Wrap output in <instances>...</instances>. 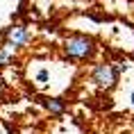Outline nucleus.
Returning a JSON list of instances; mask_svg holds the SVG:
<instances>
[{
	"label": "nucleus",
	"mask_w": 134,
	"mask_h": 134,
	"mask_svg": "<svg viewBox=\"0 0 134 134\" xmlns=\"http://www.w3.org/2000/svg\"><path fill=\"white\" fill-rule=\"evenodd\" d=\"M64 50H66V55L71 57V59H89V57L93 55L96 46H93V39L75 34V36H68V39H66Z\"/></svg>",
	"instance_id": "1"
},
{
	"label": "nucleus",
	"mask_w": 134,
	"mask_h": 134,
	"mask_svg": "<svg viewBox=\"0 0 134 134\" xmlns=\"http://www.w3.org/2000/svg\"><path fill=\"white\" fill-rule=\"evenodd\" d=\"M125 66H111V64H98L96 68L91 71V82L100 89H111L116 84V80H118L120 71H123Z\"/></svg>",
	"instance_id": "2"
},
{
	"label": "nucleus",
	"mask_w": 134,
	"mask_h": 134,
	"mask_svg": "<svg viewBox=\"0 0 134 134\" xmlns=\"http://www.w3.org/2000/svg\"><path fill=\"white\" fill-rule=\"evenodd\" d=\"M27 41H30V34L25 32V27H21V25L9 27V32H7V46H12V48H23Z\"/></svg>",
	"instance_id": "3"
},
{
	"label": "nucleus",
	"mask_w": 134,
	"mask_h": 134,
	"mask_svg": "<svg viewBox=\"0 0 134 134\" xmlns=\"http://www.w3.org/2000/svg\"><path fill=\"white\" fill-rule=\"evenodd\" d=\"M43 107H46L52 116H62L64 109H66L64 100H59V98H46V100H43Z\"/></svg>",
	"instance_id": "4"
},
{
	"label": "nucleus",
	"mask_w": 134,
	"mask_h": 134,
	"mask_svg": "<svg viewBox=\"0 0 134 134\" xmlns=\"http://www.w3.org/2000/svg\"><path fill=\"white\" fill-rule=\"evenodd\" d=\"M48 77H50V73L46 71V68H41V71L36 73V82H39V84H46V82H48Z\"/></svg>",
	"instance_id": "5"
},
{
	"label": "nucleus",
	"mask_w": 134,
	"mask_h": 134,
	"mask_svg": "<svg viewBox=\"0 0 134 134\" xmlns=\"http://www.w3.org/2000/svg\"><path fill=\"white\" fill-rule=\"evenodd\" d=\"M132 105H134V93H132Z\"/></svg>",
	"instance_id": "6"
}]
</instances>
